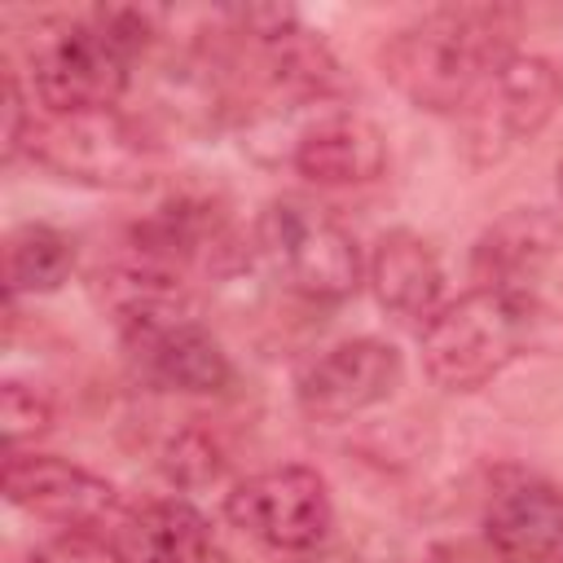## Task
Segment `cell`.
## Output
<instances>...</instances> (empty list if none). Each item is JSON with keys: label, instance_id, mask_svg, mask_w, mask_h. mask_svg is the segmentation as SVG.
Segmentation results:
<instances>
[{"label": "cell", "instance_id": "obj_6", "mask_svg": "<svg viewBox=\"0 0 563 563\" xmlns=\"http://www.w3.org/2000/svg\"><path fill=\"white\" fill-rule=\"evenodd\" d=\"M559 106H563L559 70L537 53H510L457 114L466 132V150L479 163L506 158L515 145L532 141L554 119Z\"/></svg>", "mask_w": 563, "mask_h": 563}, {"label": "cell", "instance_id": "obj_17", "mask_svg": "<svg viewBox=\"0 0 563 563\" xmlns=\"http://www.w3.org/2000/svg\"><path fill=\"white\" fill-rule=\"evenodd\" d=\"M48 422H53V409H48V400L35 387H26L18 378H9L0 387V431H4V449L9 453L31 444L35 435H44Z\"/></svg>", "mask_w": 563, "mask_h": 563}, {"label": "cell", "instance_id": "obj_5", "mask_svg": "<svg viewBox=\"0 0 563 563\" xmlns=\"http://www.w3.org/2000/svg\"><path fill=\"white\" fill-rule=\"evenodd\" d=\"M255 242L273 273L312 303H343L361 286L356 238L308 198H273L255 220Z\"/></svg>", "mask_w": 563, "mask_h": 563}, {"label": "cell", "instance_id": "obj_21", "mask_svg": "<svg viewBox=\"0 0 563 563\" xmlns=\"http://www.w3.org/2000/svg\"><path fill=\"white\" fill-rule=\"evenodd\" d=\"M559 198H563V167H559Z\"/></svg>", "mask_w": 563, "mask_h": 563}, {"label": "cell", "instance_id": "obj_11", "mask_svg": "<svg viewBox=\"0 0 563 563\" xmlns=\"http://www.w3.org/2000/svg\"><path fill=\"white\" fill-rule=\"evenodd\" d=\"M290 167L325 189L369 185L387 172V136L356 110H321L295 132Z\"/></svg>", "mask_w": 563, "mask_h": 563}, {"label": "cell", "instance_id": "obj_16", "mask_svg": "<svg viewBox=\"0 0 563 563\" xmlns=\"http://www.w3.org/2000/svg\"><path fill=\"white\" fill-rule=\"evenodd\" d=\"M75 273V242L40 220L18 224L4 238V286L9 299L18 295H53Z\"/></svg>", "mask_w": 563, "mask_h": 563}, {"label": "cell", "instance_id": "obj_19", "mask_svg": "<svg viewBox=\"0 0 563 563\" xmlns=\"http://www.w3.org/2000/svg\"><path fill=\"white\" fill-rule=\"evenodd\" d=\"M167 475H172L176 484H185V488L216 479V475H220V453H216V444H211L207 435H198V431L180 435V440L172 444V453H167Z\"/></svg>", "mask_w": 563, "mask_h": 563}, {"label": "cell", "instance_id": "obj_18", "mask_svg": "<svg viewBox=\"0 0 563 563\" xmlns=\"http://www.w3.org/2000/svg\"><path fill=\"white\" fill-rule=\"evenodd\" d=\"M26 563H128V554L92 528H66V532L48 537Z\"/></svg>", "mask_w": 563, "mask_h": 563}, {"label": "cell", "instance_id": "obj_14", "mask_svg": "<svg viewBox=\"0 0 563 563\" xmlns=\"http://www.w3.org/2000/svg\"><path fill=\"white\" fill-rule=\"evenodd\" d=\"M132 356L141 361V369L185 396H220L233 383V365L229 352L220 347V339L198 321H172L163 330H150L141 339L128 343Z\"/></svg>", "mask_w": 563, "mask_h": 563}, {"label": "cell", "instance_id": "obj_8", "mask_svg": "<svg viewBox=\"0 0 563 563\" xmlns=\"http://www.w3.org/2000/svg\"><path fill=\"white\" fill-rule=\"evenodd\" d=\"M405 361L387 339L356 334L312 356L295 378V400L312 422H347L396 396Z\"/></svg>", "mask_w": 563, "mask_h": 563}, {"label": "cell", "instance_id": "obj_7", "mask_svg": "<svg viewBox=\"0 0 563 563\" xmlns=\"http://www.w3.org/2000/svg\"><path fill=\"white\" fill-rule=\"evenodd\" d=\"M229 519L268 550H317L330 537L334 501L325 479L303 462H282L233 484L224 501Z\"/></svg>", "mask_w": 563, "mask_h": 563}, {"label": "cell", "instance_id": "obj_2", "mask_svg": "<svg viewBox=\"0 0 563 563\" xmlns=\"http://www.w3.org/2000/svg\"><path fill=\"white\" fill-rule=\"evenodd\" d=\"M154 35L150 9H97L35 31L31 88L44 110H101L128 88L132 62Z\"/></svg>", "mask_w": 563, "mask_h": 563}, {"label": "cell", "instance_id": "obj_15", "mask_svg": "<svg viewBox=\"0 0 563 563\" xmlns=\"http://www.w3.org/2000/svg\"><path fill=\"white\" fill-rule=\"evenodd\" d=\"M132 550L141 563H216V537L185 497L145 501L132 519Z\"/></svg>", "mask_w": 563, "mask_h": 563}, {"label": "cell", "instance_id": "obj_3", "mask_svg": "<svg viewBox=\"0 0 563 563\" xmlns=\"http://www.w3.org/2000/svg\"><path fill=\"white\" fill-rule=\"evenodd\" d=\"M545 312L532 295L475 286L418 330L422 369L444 391H479L506 374L528 347H537Z\"/></svg>", "mask_w": 563, "mask_h": 563}, {"label": "cell", "instance_id": "obj_4", "mask_svg": "<svg viewBox=\"0 0 563 563\" xmlns=\"http://www.w3.org/2000/svg\"><path fill=\"white\" fill-rule=\"evenodd\" d=\"M26 154L53 176L88 189H136L154 172V145L114 106L44 110L31 123Z\"/></svg>", "mask_w": 563, "mask_h": 563}, {"label": "cell", "instance_id": "obj_12", "mask_svg": "<svg viewBox=\"0 0 563 563\" xmlns=\"http://www.w3.org/2000/svg\"><path fill=\"white\" fill-rule=\"evenodd\" d=\"M559 242H563V233H559V220L550 211H541V207L506 211L475 242V255H471L475 286L510 290V295H532L537 299V282L550 268Z\"/></svg>", "mask_w": 563, "mask_h": 563}, {"label": "cell", "instance_id": "obj_1", "mask_svg": "<svg viewBox=\"0 0 563 563\" xmlns=\"http://www.w3.org/2000/svg\"><path fill=\"white\" fill-rule=\"evenodd\" d=\"M506 9H431L387 35L378 66L383 79L427 114H462L479 84L515 53Z\"/></svg>", "mask_w": 563, "mask_h": 563}, {"label": "cell", "instance_id": "obj_13", "mask_svg": "<svg viewBox=\"0 0 563 563\" xmlns=\"http://www.w3.org/2000/svg\"><path fill=\"white\" fill-rule=\"evenodd\" d=\"M365 277H369L378 308L391 312L396 321L427 325L440 312L444 268H440L435 246L413 229H387L369 251Z\"/></svg>", "mask_w": 563, "mask_h": 563}, {"label": "cell", "instance_id": "obj_20", "mask_svg": "<svg viewBox=\"0 0 563 563\" xmlns=\"http://www.w3.org/2000/svg\"><path fill=\"white\" fill-rule=\"evenodd\" d=\"M0 84H4V101H0V114H4V132H0V154H4V163H13L22 150H26V136H31V110H26V97H22V84H18V70L13 66H4V75H0Z\"/></svg>", "mask_w": 563, "mask_h": 563}, {"label": "cell", "instance_id": "obj_10", "mask_svg": "<svg viewBox=\"0 0 563 563\" xmlns=\"http://www.w3.org/2000/svg\"><path fill=\"white\" fill-rule=\"evenodd\" d=\"M484 537L510 563H563V488L541 475H506L484 501Z\"/></svg>", "mask_w": 563, "mask_h": 563}, {"label": "cell", "instance_id": "obj_9", "mask_svg": "<svg viewBox=\"0 0 563 563\" xmlns=\"http://www.w3.org/2000/svg\"><path fill=\"white\" fill-rule=\"evenodd\" d=\"M4 497L18 510L57 523L62 532L97 528L119 506V493L110 479L92 475L79 462H66L53 453H26V449L4 457Z\"/></svg>", "mask_w": 563, "mask_h": 563}]
</instances>
